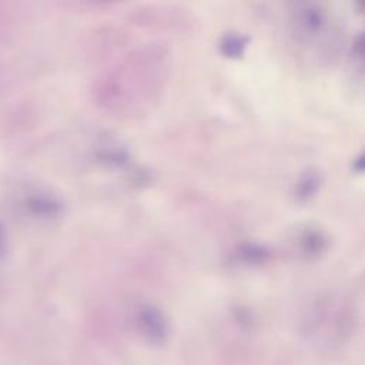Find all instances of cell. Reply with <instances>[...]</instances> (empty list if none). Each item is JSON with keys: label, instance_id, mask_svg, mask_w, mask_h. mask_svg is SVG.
<instances>
[{"label": "cell", "instance_id": "cell-2", "mask_svg": "<svg viewBox=\"0 0 365 365\" xmlns=\"http://www.w3.org/2000/svg\"><path fill=\"white\" fill-rule=\"evenodd\" d=\"M20 208L33 218H54L61 212L60 201L50 192L41 190H29L20 200Z\"/></svg>", "mask_w": 365, "mask_h": 365}, {"label": "cell", "instance_id": "cell-4", "mask_svg": "<svg viewBox=\"0 0 365 365\" xmlns=\"http://www.w3.org/2000/svg\"><path fill=\"white\" fill-rule=\"evenodd\" d=\"M4 240H6V237H4V231H3V227L0 225V254L3 252V250H4Z\"/></svg>", "mask_w": 365, "mask_h": 365}, {"label": "cell", "instance_id": "cell-1", "mask_svg": "<svg viewBox=\"0 0 365 365\" xmlns=\"http://www.w3.org/2000/svg\"><path fill=\"white\" fill-rule=\"evenodd\" d=\"M134 324L138 334L154 345H161L168 339V322L157 307L140 305L134 312Z\"/></svg>", "mask_w": 365, "mask_h": 365}, {"label": "cell", "instance_id": "cell-3", "mask_svg": "<svg viewBox=\"0 0 365 365\" xmlns=\"http://www.w3.org/2000/svg\"><path fill=\"white\" fill-rule=\"evenodd\" d=\"M224 46L227 48V53L234 54V53H238L241 47H244V43L241 41L240 37L232 36V37H227V41L224 43Z\"/></svg>", "mask_w": 365, "mask_h": 365}]
</instances>
